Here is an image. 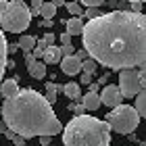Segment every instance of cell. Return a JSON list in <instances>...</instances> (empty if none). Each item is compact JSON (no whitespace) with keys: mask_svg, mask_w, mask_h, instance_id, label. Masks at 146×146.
I'll use <instances>...</instances> for the list:
<instances>
[{"mask_svg":"<svg viewBox=\"0 0 146 146\" xmlns=\"http://www.w3.org/2000/svg\"><path fill=\"white\" fill-rule=\"evenodd\" d=\"M84 50L107 69H129L146 65L144 13L111 11L90 19L82 29Z\"/></svg>","mask_w":146,"mask_h":146,"instance_id":"cell-1","label":"cell"},{"mask_svg":"<svg viewBox=\"0 0 146 146\" xmlns=\"http://www.w3.org/2000/svg\"><path fill=\"white\" fill-rule=\"evenodd\" d=\"M0 119L9 131L23 136L25 140L36 136H56L63 131L52 104H48L40 92L31 88L19 90L15 96L6 98L0 107Z\"/></svg>","mask_w":146,"mask_h":146,"instance_id":"cell-2","label":"cell"},{"mask_svg":"<svg viewBox=\"0 0 146 146\" xmlns=\"http://www.w3.org/2000/svg\"><path fill=\"white\" fill-rule=\"evenodd\" d=\"M111 127L104 119L90 115L73 117L63 127V146H109Z\"/></svg>","mask_w":146,"mask_h":146,"instance_id":"cell-3","label":"cell"},{"mask_svg":"<svg viewBox=\"0 0 146 146\" xmlns=\"http://www.w3.org/2000/svg\"><path fill=\"white\" fill-rule=\"evenodd\" d=\"M31 23L29 6L25 0H9L6 6L0 11V29L11 34H25Z\"/></svg>","mask_w":146,"mask_h":146,"instance_id":"cell-4","label":"cell"},{"mask_svg":"<svg viewBox=\"0 0 146 146\" xmlns=\"http://www.w3.org/2000/svg\"><path fill=\"white\" fill-rule=\"evenodd\" d=\"M104 121L117 134H134V129L140 125V115L129 104H119V107L111 109V113L104 117Z\"/></svg>","mask_w":146,"mask_h":146,"instance_id":"cell-5","label":"cell"},{"mask_svg":"<svg viewBox=\"0 0 146 146\" xmlns=\"http://www.w3.org/2000/svg\"><path fill=\"white\" fill-rule=\"evenodd\" d=\"M146 84V73L144 67H129L119 71V92L123 98H134L136 94H140Z\"/></svg>","mask_w":146,"mask_h":146,"instance_id":"cell-6","label":"cell"},{"mask_svg":"<svg viewBox=\"0 0 146 146\" xmlns=\"http://www.w3.org/2000/svg\"><path fill=\"white\" fill-rule=\"evenodd\" d=\"M98 98H100V104H104V107H109V109H115L119 104H123V96H121V92H119V88L117 86H111V84L102 88Z\"/></svg>","mask_w":146,"mask_h":146,"instance_id":"cell-7","label":"cell"},{"mask_svg":"<svg viewBox=\"0 0 146 146\" xmlns=\"http://www.w3.org/2000/svg\"><path fill=\"white\" fill-rule=\"evenodd\" d=\"M61 69H63L65 75H77V73H82V61H77L75 54L63 56L61 58Z\"/></svg>","mask_w":146,"mask_h":146,"instance_id":"cell-8","label":"cell"},{"mask_svg":"<svg viewBox=\"0 0 146 146\" xmlns=\"http://www.w3.org/2000/svg\"><path fill=\"white\" fill-rule=\"evenodd\" d=\"M42 58H44V61H42L44 65H56V63H61V58H63L61 48H58V46H46Z\"/></svg>","mask_w":146,"mask_h":146,"instance_id":"cell-9","label":"cell"},{"mask_svg":"<svg viewBox=\"0 0 146 146\" xmlns=\"http://www.w3.org/2000/svg\"><path fill=\"white\" fill-rule=\"evenodd\" d=\"M19 90L21 88H19L17 79H2V82H0V96H2L4 100L11 98V96H15Z\"/></svg>","mask_w":146,"mask_h":146,"instance_id":"cell-10","label":"cell"},{"mask_svg":"<svg viewBox=\"0 0 146 146\" xmlns=\"http://www.w3.org/2000/svg\"><path fill=\"white\" fill-rule=\"evenodd\" d=\"M79 102L84 104V109H86V111H92V113L98 111V109L102 107V104H100V98H98V92H88L86 96L79 98Z\"/></svg>","mask_w":146,"mask_h":146,"instance_id":"cell-11","label":"cell"},{"mask_svg":"<svg viewBox=\"0 0 146 146\" xmlns=\"http://www.w3.org/2000/svg\"><path fill=\"white\" fill-rule=\"evenodd\" d=\"M65 25H67V31H65V34H69L71 38H73V36H82V29H84L82 17H71V19L65 21Z\"/></svg>","mask_w":146,"mask_h":146,"instance_id":"cell-12","label":"cell"},{"mask_svg":"<svg viewBox=\"0 0 146 146\" xmlns=\"http://www.w3.org/2000/svg\"><path fill=\"white\" fill-rule=\"evenodd\" d=\"M6 36H4V31L0 29V82H2V77H4V71H6V58H9V54H6Z\"/></svg>","mask_w":146,"mask_h":146,"instance_id":"cell-13","label":"cell"},{"mask_svg":"<svg viewBox=\"0 0 146 146\" xmlns=\"http://www.w3.org/2000/svg\"><path fill=\"white\" fill-rule=\"evenodd\" d=\"M61 92H63V86H61V84L48 82V84H46V96H44V98H46V102H48V104H54Z\"/></svg>","mask_w":146,"mask_h":146,"instance_id":"cell-14","label":"cell"},{"mask_svg":"<svg viewBox=\"0 0 146 146\" xmlns=\"http://www.w3.org/2000/svg\"><path fill=\"white\" fill-rule=\"evenodd\" d=\"M27 73L34 79H44L46 77V65L42 61H34L31 65H27Z\"/></svg>","mask_w":146,"mask_h":146,"instance_id":"cell-15","label":"cell"},{"mask_svg":"<svg viewBox=\"0 0 146 146\" xmlns=\"http://www.w3.org/2000/svg\"><path fill=\"white\" fill-rule=\"evenodd\" d=\"M63 94L67 98H71V100H79V98H82V88H79V84L69 82V84L63 86Z\"/></svg>","mask_w":146,"mask_h":146,"instance_id":"cell-16","label":"cell"},{"mask_svg":"<svg viewBox=\"0 0 146 146\" xmlns=\"http://www.w3.org/2000/svg\"><path fill=\"white\" fill-rule=\"evenodd\" d=\"M134 111H136L140 117L146 115V92H144V90L140 92V94L134 96Z\"/></svg>","mask_w":146,"mask_h":146,"instance_id":"cell-17","label":"cell"},{"mask_svg":"<svg viewBox=\"0 0 146 146\" xmlns=\"http://www.w3.org/2000/svg\"><path fill=\"white\" fill-rule=\"evenodd\" d=\"M19 50H23V52H31L34 50V46H36V38L34 36H19Z\"/></svg>","mask_w":146,"mask_h":146,"instance_id":"cell-18","label":"cell"},{"mask_svg":"<svg viewBox=\"0 0 146 146\" xmlns=\"http://www.w3.org/2000/svg\"><path fill=\"white\" fill-rule=\"evenodd\" d=\"M54 13H56V9L52 2H42V9H40V17L42 19H52Z\"/></svg>","mask_w":146,"mask_h":146,"instance_id":"cell-19","label":"cell"},{"mask_svg":"<svg viewBox=\"0 0 146 146\" xmlns=\"http://www.w3.org/2000/svg\"><path fill=\"white\" fill-rule=\"evenodd\" d=\"M98 69V63L94 58H86L82 61V73H88V75H94V71Z\"/></svg>","mask_w":146,"mask_h":146,"instance_id":"cell-20","label":"cell"},{"mask_svg":"<svg viewBox=\"0 0 146 146\" xmlns=\"http://www.w3.org/2000/svg\"><path fill=\"white\" fill-rule=\"evenodd\" d=\"M65 6H67V11H69L71 17H82V4H79V2L71 0V2H65Z\"/></svg>","mask_w":146,"mask_h":146,"instance_id":"cell-21","label":"cell"},{"mask_svg":"<svg viewBox=\"0 0 146 146\" xmlns=\"http://www.w3.org/2000/svg\"><path fill=\"white\" fill-rule=\"evenodd\" d=\"M102 15V11L100 9H86V11H82V19H96V17H100Z\"/></svg>","mask_w":146,"mask_h":146,"instance_id":"cell-22","label":"cell"},{"mask_svg":"<svg viewBox=\"0 0 146 146\" xmlns=\"http://www.w3.org/2000/svg\"><path fill=\"white\" fill-rule=\"evenodd\" d=\"M69 111H71V113H75V117H79V115H84V113H86L84 104L79 102V100H75V102H69Z\"/></svg>","mask_w":146,"mask_h":146,"instance_id":"cell-23","label":"cell"},{"mask_svg":"<svg viewBox=\"0 0 146 146\" xmlns=\"http://www.w3.org/2000/svg\"><path fill=\"white\" fill-rule=\"evenodd\" d=\"M77 2H82L84 6H88V9H100L107 0H77Z\"/></svg>","mask_w":146,"mask_h":146,"instance_id":"cell-24","label":"cell"},{"mask_svg":"<svg viewBox=\"0 0 146 146\" xmlns=\"http://www.w3.org/2000/svg\"><path fill=\"white\" fill-rule=\"evenodd\" d=\"M6 136H9V140L15 144V146H23L25 144V138L23 136H17V134H13V131H6Z\"/></svg>","mask_w":146,"mask_h":146,"instance_id":"cell-25","label":"cell"},{"mask_svg":"<svg viewBox=\"0 0 146 146\" xmlns=\"http://www.w3.org/2000/svg\"><path fill=\"white\" fill-rule=\"evenodd\" d=\"M40 9H42V0H31L29 15H31V17H40Z\"/></svg>","mask_w":146,"mask_h":146,"instance_id":"cell-26","label":"cell"},{"mask_svg":"<svg viewBox=\"0 0 146 146\" xmlns=\"http://www.w3.org/2000/svg\"><path fill=\"white\" fill-rule=\"evenodd\" d=\"M109 6H111L113 11H127L125 2H121V0H109Z\"/></svg>","mask_w":146,"mask_h":146,"instance_id":"cell-27","label":"cell"},{"mask_svg":"<svg viewBox=\"0 0 146 146\" xmlns=\"http://www.w3.org/2000/svg\"><path fill=\"white\" fill-rule=\"evenodd\" d=\"M58 48H61V54L63 56H71L73 52H75V48H73L71 44H65V46H58Z\"/></svg>","mask_w":146,"mask_h":146,"instance_id":"cell-28","label":"cell"},{"mask_svg":"<svg viewBox=\"0 0 146 146\" xmlns=\"http://www.w3.org/2000/svg\"><path fill=\"white\" fill-rule=\"evenodd\" d=\"M42 40H44L46 46H54V34H52V31H48V34H46Z\"/></svg>","mask_w":146,"mask_h":146,"instance_id":"cell-29","label":"cell"},{"mask_svg":"<svg viewBox=\"0 0 146 146\" xmlns=\"http://www.w3.org/2000/svg\"><path fill=\"white\" fill-rule=\"evenodd\" d=\"M142 4H144V2H131V9H129V11H131V13H142Z\"/></svg>","mask_w":146,"mask_h":146,"instance_id":"cell-30","label":"cell"},{"mask_svg":"<svg viewBox=\"0 0 146 146\" xmlns=\"http://www.w3.org/2000/svg\"><path fill=\"white\" fill-rule=\"evenodd\" d=\"M92 84V75H88V73H82V86H90Z\"/></svg>","mask_w":146,"mask_h":146,"instance_id":"cell-31","label":"cell"},{"mask_svg":"<svg viewBox=\"0 0 146 146\" xmlns=\"http://www.w3.org/2000/svg\"><path fill=\"white\" fill-rule=\"evenodd\" d=\"M52 142V136H40V144L42 146H48Z\"/></svg>","mask_w":146,"mask_h":146,"instance_id":"cell-32","label":"cell"},{"mask_svg":"<svg viewBox=\"0 0 146 146\" xmlns=\"http://www.w3.org/2000/svg\"><path fill=\"white\" fill-rule=\"evenodd\" d=\"M40 27L50 29V27H52V19H42V21H40Z\"/></svg>","mask_w":146,"mask_h":146,"instance_id":"cell-33","label":"cell"},{"mask_svg":"<svg viewBox=\"0 0 146 146\" xmlns=\"http://www.w3.org/2000/svg\"><path fill=\"white\" fill-rule=\"evenodd\" d=\"M19 46L17 44H6V54H13V52H17Z\"/></svg>","mask_w":146,"mask_h":146,"instance_id":"cell-34","label":"cell"},{"mask_svg":"<svg viewBox=\"0 0 146 146\" xmlns=\"http://www.w3.org/2000/svg\"><path fill=\"white\" fill-rule=\"evenodd\" d=\"M23 54H25V65H31V63L36 61V58H34V54H31V52H23Z\"/></svg>","mask_w":146,"mask_h":146,"instance_id":"cell-35","label":"cell"},{"mask_svg":"<svg viewBox=\"0 0 146 146\" xmlns=\"http://www.w3.org/2000/svg\"><path fill=\"white\" fill-rule=\"evenodd\" d=\"M61 44L65 46V44H71V36L69 34H61Z\"/></svg>","mask_w":146,"mask_h":146,"instance_id":"cell-36","label":"cell"},{"mask_svg":"<svg viewBox=\"0 0 146 146\" xmlns=\"http://www.w3.org/2000/svg\"><path fill=\"white\" fill-rule=\"evenodd\" d=\"M109 84V73H107V75H102L100 79H98V86H107Z\"/></svg>","mask_w":146,"mask_h":146,"instance_id":"cell-37","label":"cell"},{"mask_svg":"<svg viewBox=\"0 0 146 146\" xmlns=\"http://www.w3.org/2000/svg\"><path fill=\"white\" fill-rule=\"evenodd\" d=\"M6 69H15V61L13 58H6Z\"/></svg>","mask_w":146,"mask_h":146,"instance_id":"cell-38","label":"cell"},{"mask_svg":"<svg viewBox=\"0 0 146 146\" xmlns=\"http://www.w3.org/2000/svg\"><path fill=\"white\" fill-rule=\"evenodd\" d=\"M52 4H54V9H58V6H63L65 4V0H50Z\"/></svg>","mask_w":146,"mask_h":146,"instance_id":"cell-39","label":"cell"},{"mask_svg":"<svg viewBox=\"0 0 146 146\" xmlns=\"http://www.w3.org/2000/svg\"><path fill=\"white\" fill-rule=\"evenodd\" d=\"M88 88H90V92H98V84H94V82H92V84L88 86Z\"/></svg>","mask_w":146,"mask_h":146,"instance_id":"cell-40","label":"cell"},{"mask_svg":"<svg viewBox=\"0 0 146 146\" xmlns=\"http://www.w3.org/2000/svg\"><path fill=\"white\" fill-rule=\"evenodd\" d=\"M0 131H2V134H6V131H9V129H6V125H4V121H2V119H0Z\"/></svg>","mask_w":146,"mask_h":146,"instance_id":"cell-41","label":"cell"},{"mask_svg":"<svg viewBox=\"0 0 146 146\" xmlns=\"http://www.w3.org/2000/svg\"><path fill=\"white\" fill-rule=\"evenodd\" d=\"M6 2H9V0H0V11H2L4 6H6Z\"/></svg>","mask_w":146,"mask_h":146,"instance_id":"cell-42","label":"cell"},{"mask_svg":"<svg viewBox=\"0 0 146 146\" xmlns=\"http://www.w3.org/2000/svg\"><path fill=\"white\" fill-rule=\"evenodd\" d=\"M127 2H144V0H127Z\"/></svg>","mask_w":146,"mask_h":146,"instance_id":"cell-43","label":"cell"}]
</instances>
